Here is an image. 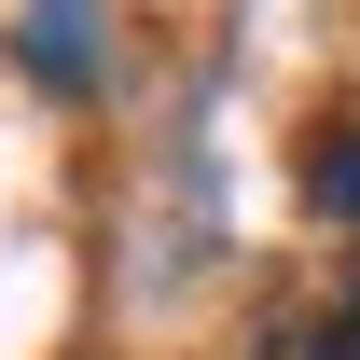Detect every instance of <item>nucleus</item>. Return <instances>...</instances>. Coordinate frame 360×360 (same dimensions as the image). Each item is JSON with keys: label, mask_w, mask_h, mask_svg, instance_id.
<instances>
[{"label": "nucleus", "mask_w": 360, "mask_h": 360, "mask_svg": "<svg viewBox=\"0 0 360 360\" xmlns=\"http://www.w3.org/2000/svg\"><path fill=\"white\" fill-rule=\"evenodd\" d=\"M28 84H56V97L97 84V14L84 0H28Z\"/></svg>", "instance_id": "1"}, {"label": "nucleus", "mask_w": 360, "mask_h": 360, "mask_svg": "<svg viewBox=\"0 0 360 360\" xmlns=\"http://www.w3.org/2000/svg\"><path fill=\"white\" fill-rule=\"evenodd\" d=\"M305 208L319 222H360V125H319L305 139Z\"/></svg>", "instance_id": "2"}, {"label": "nucleus", "mask_w": 360, "mask_h": 360, "mask_svg": "<svg viewBox=\"0 0 360 360\" xmlns=\"http://www.w3.org/2000/svg\"><path fill=\"white\" fill-rule=\"evenodd\" d=\"M319 360H360V264H347V305H333V333H319Z\"/></svg>", "instance_id": "3"}]
</instances>
